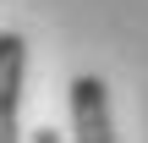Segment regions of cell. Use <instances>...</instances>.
<instances>
[{
    "instance_id": "1",
    "label": "cell",
    "mask_w": 148,
    "mask_h": 143,
    "mask_svg": "<svg viewBox=\"0 0 148 143\" xmlns=\"http://www.w3.org/2000/svg\"><path fill=\"white\" fill-rule=\"evenodd\" d=\"M66 105H71V132L82 143H110L115 138V116H110V88L93 72H77L66 83Z\"/></svg>"
},
{
    "instance_id": "2",
    "label": "cell",
    "mask_w": 148,
    "mask_h": 143,
    "mask_svg": "<svg viewBox=\"0 0 148 143\" xmlns=\"http://www.w3.org/2000/svg\"><path fill=\"white\" fill-rule=\"evenodd\" d=\"M22 77H27V39L0 33V143L16 138V110H22Z\"/></svg>"
}]
</instances>
